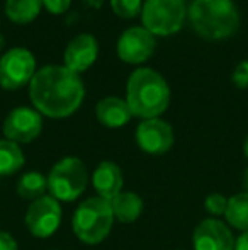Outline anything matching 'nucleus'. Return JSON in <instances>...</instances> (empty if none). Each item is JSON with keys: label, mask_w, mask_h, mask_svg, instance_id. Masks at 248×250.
I'll list each match as a JSON object with an SVG mask.
<instances>
[{"label": "nucleus", "mask_w": 248, "mask_h": 250, "mask_svg": "<svg viewBox=\"0 0 248 250\" xmlns=\"http://www.w3.org/2000/svg\"><path fill=\"white\" fill-rule=\"evenodd\" d=\"M109 203L113 208L114 218H117L121 223H133L143 213V199L131 191H121Z\"/></svg>", "instance_id": "16"}, {"label": "nucleus", "mask_w": 248, "mask_h": 250, "mask_svg": "<svg viewBox=\"0 0 248 250\" xmlns=\"http://www.w3.org/2000/svg\"><path fill=\"white\" fill-rule=\"evenodd\" d=\"M235 250H248V231H243L235 240Z\"/></svg>", "instance_id": "26"}, {"label": "nucleus", "mask_w": 248, "mask_h": 250, "mask_svg": "<svg viewBox=\"0 0 248 250\" xmlns=\"http://www.w3.org/2000/svg\"><path fill=\"white\" fill-rule=\"evenodd\" d=\"M114 225V213L111 203L102 198L85 199L73 213V233L80 242L95 245L106 240Z\"/></svg>", "instance_id": "4"}, {"label": "nucleus", "mask_w": 248, "mask_h": 250, "mask_svg": "<svg viewBox=\"0 0 248 250\" xmlns=\"http://www.w3.org/2000/svg\"><path fill=\"white\" fill-rule=\"evenodd\" d=\"M136 143L150 155H163L173 145V129L158 118L145 119L136 129Z\"/></svg>", "instance_id": "11"}, {"label": "nucleus", "mask_w": 248, "mask_h": 250, "mask_svg": "<svg viewBox=\"0 0 248 250\" xmlns=\"http://www.w3.org/2000/svg\"><path fill=\"white\" fill-rule=\"evenodd\" d=\"M113 10L123 19H133L141 10V0H111Z\"/></svg>", "instance_id": "21"}, {"label": "nucleus", "mask_w": 248, "mask_h": 250, "mask_svg": "<svg viewBox=\"0 0 248 250\" xmlns=\"http://www.w3.org/2000/svg\"><path fill=\"white\" fill-rule=\"evenodd\" d=\"M95 114L100 125L107 126V128H121V126L128 125L133 116L128 102L119 99V97H106V99H102L97 104Z\"/></svg>", "instance_id": "15"}, {"label": "nucleus", "mask_w": 248, "mask_h": 250, "mask_svg": "<svg viewBox=\"0 0 248 250\" xmlns=\"http://www.w3.org/2000/svg\"><path fill=\"white\" fill-rule=\"evenodd\" d=\"M48 189V177L39 172H27L17 182V194L22 199L36 201L43 198Z\"/></svg>", "instance_id": "19"}, {"label": "nucleus", "mask_w": 248, "mask_h": 250, "mask_svg": "<svg viewBox=\"0 0 248 250\" xmlns=\"http://www.w3.org/2000/svg\"><path fill=\"white\" fill-rule=\"evenodd\" d=\"M41 0H7L5 14L16 24H29L41 10Z\"/></svg>", "instance_id": "17"}, {"label": "nucleus", "mask_w": 248, "mask_h": 250, "mask_svg": "<svg viewBox=\"0 0 248 250\" xmlns=\"http://www.w3.org/2000/svg\"><path fill=\"white\" fill-rule=\"evenodd\" d=\"M243 188H245V192H248V168L243 172V181H242Z\"/></svg>", "instance_id": "28"}, {"label": "nucleus", "mask_w": 248, "mask_h": 250, "mask_svg": "<svg viewBox=\"0 0 248 250\" xmlns=\"http://www.w3.org/2000/svg\"><path fill=\"white\" fill-rule=\"evenodd\" d=\"M92 186L99 192V198L113 201L123 191V172L119 165L109 160L100 162L99 167L94 170Z\"/></svg>", "instance_id": "14"}, {"label": "nucleus", "mask_w": 248, "mask_h": 250, "mask_svg": "<svg viewBox=\"0 0 248 250\" xmlns=\"http://www.w3.org/2000/svg\"><path fill=\"white\" fill-rule=\"evenodd\" d=\"M85 89L78 73L66 66L50 65L34 73L29 83V97L38 112L53 119L72 116L80 107Z\"/></svg>", "instance_id": "1"}, {"label": "nucleus", "mask_w": 248, "mask_h": 250, "mask_svg": "<svg viewBox=\"0 0 248 250\" xmlns=\"http://www.w3.org/2000/svg\"><path fill=\"white\" fill-rule=\"evenodd\" d=\"M225 216L233 228L248 231V192H240L228 199Z\"/></svg>", "instance_id": "18"}, {"label": "nucleus", "mask_w": 248, "mask_h": 250, "mask_svg": "<svg viewBox=\"0 0 248 250\" xmlns=\"http://www.w3.org/2000/svg\"><path fill=\"white\" fill-rule=\"evenodd\" d=\"M0 250H19L16 238L9 233V231L0 230Z\"/></svg>", "instance_id": "25"}, {"label": "nucleus", "mask_w": 248, "mask_h": 250, "mask_svg": "<svg viewBox=\"0 0 248 250\" xmlns=\"http://www.w3.org/2000/svg\"><path fill=\"white\" fill-rule=\"evenodd\" d=\"M187 9L184 0H146L141 10L145 29L153 36H170L184 26Z\"/></svg>", "instance_id": "6"}, {"label": "nucleus", "mask_w": 248, "mask_h": 250, "mask_svg": "<svg viewBox=\"0 0 248 250\" xmlns=\"http://www.w3.org/2000/svg\"><path fill=\"white\" fill-rule=\"evenodd\" d=\"M204 206L211 214L221 216V214H225L226 206H228V198H225V196L219 194V192H212V194H209L208 198H206Z\"/></svg>", "instance_id": "22"}, {"label": "nucleus", "mask_w": 248, "mask_h": 250, "mask_svg": "<svg viewBox=\"0 0 248 250\" xmlns=\"http://www.w3.org/2000/svg\"><path fill=\"white\" fill-rule=\"evenodd\" d=\"M3 46V36H0V48Z\"/></svg>", "instance_id": "30"}, {"label": "nucleus", "mask_w": 248, "mask_h": 250, "mask_svg": "<svg viewBox=\"0 0 248 250\" xmlns=\"http://www.w3.org/2000/svg\"><path fill=\"white\" fill-rule=\"evenodd\" d=\"M155 50V36L145 27H129L117 41V55L126 63H145Z\"/></svg>", "instance_id": "10"}, {"label": "nucleus", "mask_w": 248, "mask_h": 250, "mask_svg": "<svg viewBox=\"0 0 248 250\" xmlns=\"http://www.w3.org/2000/svg\"><path fill=\"white\" fill-rule=\"evenodd\" d=\"M243 151H245V157L248 158V135H247L245 142H243Z\"/></svg>", "instance_id": "29"}, {"label": "nucleus", "mask_w": 248, "mask_h": 250, "mask_svg": "<svg viewBox=\"0 0 248 250\" xmlns=\"http://www.w3.org/2000/svg\"><path fill=\"white\" fill-rule=\"evenodd\" d=\"M231 80L238 89H247L248 87V60L245 62H240L236 65L235 72L231 75Z\"/></svg>", "instance_id": "23"}, {"label": "nucleus", "mask_w": 248, "mask_h": 250, "mask_svg": "<svg viewBox=\"0 0 248 250\" xmlns=\"http://www.w3.org/2000/svg\"><path fill=\"white\" fill-rule=\"evenodd\" d=\"M126 102L133 116L143 119L158 118L169 107V83L158 72L152 68L134 70L128 80Z\"/></svg>", "instance_id": "2"}, {"label": "nucleus", "mask_w": 248, "mask_h": 250, "mask_svg": "<svg viewBox=\"0 0 248 250\" xmlns=\"http://www.w3.org/2000/svg\"><path fill=\"white\" fill-rule=\"evenodd\" d=\"M36 73V60L26 48H14L0 58V85L16 90L31 83Z\"/></svg>", "instance_id": "7"}, {"label": "nucleus", "mask_w": 248, "mask_h": 250, "mask_svg": "<svg viewBox=\"0 0 248 250\" xmlns=\"http://www.w3.org/2000/svg\"><path fill=\"white\" fill-rule=\"evenodd\" d=\"M191 26L209 41L226 40L240 26V16L231 0H194L187 10Z\"/></svg>", "instance_id": "3"}, {"label": "nucleus", "mask_w": 248, "mask_h": 250, "mask_svg": "<svg viewBox=\"0 0 248 250\" xmlns=\"http://www.w3.org/2000/svg\"><path fill=\"white\" fill-rule=\"evenodd\" d=\"M44 3V7L48 9V12L51 14H65L72 5V0H41Z\"/></svg>", "instance_id": "24"}, {"label": "nucleus", "mask_w": 248, "mask_h": 250, "mask_svg": "<svg viewBox=\"0 0 248 250\" xmlns=\"http://www.w3.org/2000/svg\"><path fill=\"white\" fill-rule=\"evenodd\" d=\"M24 165V153L20 146L9 140H0V175H10Z\"/></svg>", "instance_id": "20"}, {"label": "nucleus", "mask_w": 248, "mask_h": 250, "mask_svg": "<svg viewBox=\"0 0 248 250\" xmlns=\"http://www.w3.org/2000/svg\"><path fill=\"white\" fill-rule=\"evenodd\" d=\"M85 3L90 7H94V9H100L102 3H104V0H85Z\"/></svg>", "instance_id": "27"}, {"label": "nucleus", "mask_w": 248, "mask_h": 250, "mask_svg": "<svg viewBox=\"0 0 248 250\" xmlns=\"http://www.w3.org/2000/svg\"><path fill=\"white\" fill-rule=\"evenodd\" d=\"M99 55V44L92 34H78L65 50V66L75 73L85 72L94 65Z\"/></svg>", "instance_id": "13"}, {"label": "nucleus", "mask_w": 248, "mask_h": 250, "mask_svg": "<svg viewBox=\"0 0 248 250\" xmlns=\"http://www.w3.org/2000/svg\"><path fill=\"white\" fill-rule=\"evenodd\" d=\"M87 168L80 158L66 157L53 165L48 189L57 201H75L87 188Z\"/></svg>", "instance_id": "5"}, {"label": "nucleus", "mask_w": 248, "mask_h": 250, "mask_svg": "<svg viewBox=\"0 0 248 250\" xmlns=\"http://www.w3.org/2000/svg\"><path fill=\"white\" fill-rule=\"evenodd\" d=\"M43 129V118L38 111L29 107H17L9 112L3 121V135L9 142L31 143Z\"/></svg>", "instance_id": "9"}, {"label": "nucleus", "mask_w": 248, "mask_h": 250, "mask_svg": "<svg viewBox=\"0 0 248 250\" xmlns=\"http://www.w3.org/2000/svg\"><path fill=\"white\" fill-rule=\"evenodd\" d=\"M194 250H235L231 230L216 218H206L192 235Z\"/></svg>", "instance_id": "12"}, {"label": "nucleus", "mask_w": 248, "mask_h": 250, "mask_svg": "<svg viewBox=\"0 0 248 250\" xmlns=\"http://www.w3.org/2000/svg\"><path fill=\"white\" fill-rule=\"evenodd\" d=\"M26 227L36 238H48L60 228L61 206L53 196H43L31 203L27 208Z\"/></svg>", "instance_id": "8"}]
</instances>
